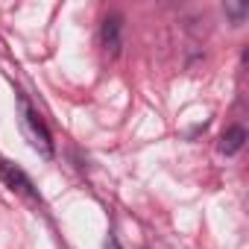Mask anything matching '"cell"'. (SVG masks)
Wrapping results in <instances>:
<instances>
[{
	"mask_svg": "<svg viewBox=\"0 0 249 249\" xmlns=\"http://www.w3.org/2000/svg\"><path fill=\"white\" fill-rule=\"evenodd\" d=\"M18 103H21V123H24V132L30 135L33 147H36L44 159H53V138H50V132H47V126H44V120H41L38 111L27 103L24 94L18 97Z\"/></svg>",
	"mask_w": 249,
	"mask_h": 249,
	"instance_id": "cell-1",
	"label": "cell"
},
{
	"mask_svg": "<svg viewBox=\"0 0 249 249\" xmlns=\"http://www.w3.org/2000/svg\"><path fill=\"white\" fill-rule=\"evenodd\" d=\"M0 176H3V182H6L12 191L24 194V196H30V199H38L33 182L27 179V173H24L21 167H15V164H9V161H0Z\"/></svg>",
	"mask_w": 249,
	"mask_h": 249,
	"instance_id": "cell-2",
	"label": "cell"
},
{
	"mask_svg": "<svg viewBox=\"0 0 249 249\" xmlns=\"http://www.w3.org/2000/svg\"><path fill=\"white\" fill-rule=\"evenodd\" d=\"M100 38H103L106 53L117 56V50H120V15L106 18V24H103V30H100Z\"/></svg>",
	"mask_w": 249,
	"mask_h": 249,
	"instance_id": "cell-3",
	"label": "cell"
},
{
	"mask_svg": "<svg viewBox=\"0 0 249 249\" xmlns=\"http://www.w3.org/2000/svg\"><path fill=\"white\" fill-rule=\"evenodd\" d=\"M243 144H246V129L243 126H229L223 132V138H220V153L223 156H234V153L243 150Z\"/></svg>",
	"mask_w": 249,
	"mask_h": 249,
	"instance_id": "cell-4",
	"label": "cell"
},
{
	"mask_svg": "<svg viewBox=\"0 0 249 249\" xmlns=\"http://www.w3.org/2000/svg\"><path fill=\"white\" fill-rule=\"evenodd\" d=\"M246 3H226V15H231L234 18V24H240L243 18H246Z\"/></svg>",
	"mask_w": 249,
	"mask_h": 249,
	"instance_id": "cell-5",
	"label": "cell"
},
{
	"mask_svg": "<svg viewBox=\"0 0 249 249\" xmlns=\"http://www.w3.org/2000/svg\"><path fill=\"white\" fill-rule=\"evenodd\" d=\"M106 249H123V246H120V243H117V240H114V237H111V240H108V243H106Z\"/></svg>",
	"mask_w": 249,
	"mask_h": 249,
	"instance_id": "cell-6",
	"label": "cell"
}]
</instances>
